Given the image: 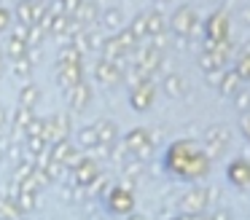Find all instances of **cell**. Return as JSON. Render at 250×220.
<instances>
[{"label":"cell","instance_id":"cell-1","mask_svg":"<svg viewBox=\"0 0 250 220\" xmlns=\"http://www.w3.org/2000/svg\"><path fill=\"white\" fill-rule=\"evenodd\" d=\"M105 207H108L110 215L126 218V215H132V209H135V196H132L124 185H116L105 193Z\"/></svg>","mask_w":250,"mask_h":220},{"label":"cell","instance_id":"cell-2","mask_svg":"<svg viewBox=\"0 0 250 220\" xmlns=\"http://www.w3.org/2000/svg\"><path fill=\"white\" fill-rule=\"evenodd\" d=\"M33 118H35V110L22 107V105L14 107L11 118H8V132H11V140H22V142H24V137H27V126H30Z\"/></svg>","mask_w":250,"mask_h":220},{"label":"cell","instance_id":"cell-3","mask_svg":"<svg viewBox=\"0 0 250 220\" xmlns=\"http://www.w3.org/2000/svg\"><path fill=\"white\" fill-rule=\"evenodd\" d=\"M43 137L51 142H57V140H67L70 137V118L65 116V113H54V116L46 118V132Z\"/></svg>","mask_w":250,"mask_h":220},{"label":"cell","instance_id":"cell-4","mask_svg":"<svg viewBox=\"0 0 250 220\" xmlns=\"http://www.w3.org/2000/svg\"><path fill=\"white\" fill-rule=\"evenodd\" d=\"M83 67L81 64H57V83H60V89L70 91L73 86H78L83 80Z\"/></svg>","mask_w":250,"mask_h":220},{"label":"cell","instance_id":"cell-5","mask_svg":"<svg viewBox=\"0 0 250 220\" xmlns=\"http://www.w3.org/2000/svg\"><path fill=\"white\" fill-rule=\"evenodd\" d=\"M89 100H92V89H89V83H83V80L67 91V105H70V110H76V113H81L83 107L89 105Z\"/></svg>","mask_w":250,"mask_h":220},{"label":"cell","instance_id":"cell-6","mask_svg":"<svg viewBox=\"0 0 250 220\" xmlns=\"http://www.w3.org/2000/svg\"><path fill=\"white\" fill-rule=\"evenodd\" d=\"M97 175H100L97 164H94L92 159H83L81 164L73 169V182H76V185H81V188H89V182H92Z\"/></svg>","mask_w":250,"mask_h":220},{"label":"cell","instance_id":"cell-7","mask_svg":"<svg viewBox=\"0 0 250 220\" xmlns=\"http://www.w3.org/2000/svg\"><path fill=\"white\" fill-rule=\"evenodd\" d=\"M38 100H41V86L33 83V80H27V83L19 89V105H22V107H30V110H35Z\"/></svg>","mask_w":250,"mask_h":220},{"label":"cell","instance_id":"cell-8","mask_svg":"<svg viewBox=\"0 0 250 220\" xmlns=\"http://www.w3.org/2000/svg\"><path fill=\"white\" fill-rule=\"evenodd\" d=\"M76 142H78V148H83V150H94V148H100L97 123H94V126H83V129H78Z\"/></svg>","mask_w":250,"mask_h":220},{"label":"cell","instance_id":"cell-9","mask_svg":"<svg viewBox=\"0 0 250 220\" xmlns=\"http://www.w3.org/2000/svg\"><path fill=\"white\" fill-rule=\"evenodd\" d=\"M38 169L43 172L46 182H60V180H62V175H65V172H67L62 161H51V159L41 161V164H38Z\"/></svg>","mask_w":250,"mask_h":220},{"label":"cell","instance_id":"cell-10","mask_svg":"<svg viewBox=\"0 0 250 220\" xmlns=\"http://www.w3.org/2000/svg\"><path fill=\"white\" fill-rule=\"evenodd\" d=\"M35 172H38V161L27 156V159H22L19 164H14V177H11V180L24 182V180H30V177H33Z\"/></svg>","mask_w":250,"mask_h":220},{"label":"cell","instance_id":"cell-11","mask_svg":"<svg viewBox=\"0 0 250 220\" xmlns=\"http://www.w3.org/2000/svg\"><path fill=\"white\" fill-rule=\"evenodd\" d=\"M22 218H24V212L19 209V204L0 193V220H22Z\"/></svg>","mask_w":250,"mask_h":220},{"label":"cell","instance_id":"cell-12","mask_svg":"<svg viewBox=\"0 0 250 220\" xmlns=\"http://www.w3.org/2000/svg\"><path fill=\"white\" fill-rule=\"evenodd\" d=\"M33 67H35V59L30 57V51L19 59H11V73L17 75V78H27V75L33 73Z\"/></svg>","mask_w":250,"mask_h":220},{"label":"cell","instance_id":"cell-13","mask_svg":"<svg viewBox=\"0 0 250 220\" xmlns=\"http://www.w3.org/2000/svg\"><path fill=\"white\" fill-rule=\"evenodd\" d=\"M30 48H27V40H22V38H14V35H8L6 38V54L11 59H19V57H24Z\"/></svg>","mask_w":250,"mask_h":220},{"label":"cell","instance_id":"cell-14","mask_svg":"<svg viewBox=\"0 0 250 220\" xmlns=\"http://www.w3.org/2000/svg\"><path fill=\"white\" fill-rule=\"evenodd\" d=\"M3 156H6L8 161H14V164H19V161L24 159V142L22 140H8L6 148H3Z\"/></svg>","mask_w":250,"mask_h":220},{"label":"cell","instance_id":"cell-15","mask_svg":"<svg viewBox=\"0 0 250 220\" xmlns=\"http://www.w3.org/2000/svg\"><path fill=\"white\" fill-rule=\"evenodd\" d=\"M43 40H46V30L41 24H33L27 30V48L30 51H38V48L43 46Z\"/></svg>","mask_w":250,"mask_h":220},{"label":"cell","instance_id":"cell-16","mask_svg":"<svg viewBox=\"0 0 250 220\" xmlns=\"http://www.w3.org/2000/svg\"><path fill=\"white\" fill-rule=\"evenodd\" d=\"M17 204H19V209H22L24 215H27V212H35V209H38V193L22 191V193L17 196Z\"/></svg>","mask_w":250,"mask_h":220},{"label":"cell","instance_id":"cell-17","mask_svg":"<svg viewBox=\"0 0 250 220\" xmlns=\"http://www.w3.org/2000/svg\"><path fill=\"white\" fill-rule=\"evenodd\" d=\"M97 137H100V145H110L116 140V126L108 121H100L97 123Z\"/></svg>","mask_w":250,"mask_h":220},{"label":"cell","instance_id":"cell-18","mask_svg":"<svg viewBox=\"0 0 250 220\" xmlns=\"http://www.w3.org/2000/svg\"><path fill=\"white\" fill-rule=\"evenodd\" d=\"M57 64H81V51L73 48V46L62 48L60 57H57Z\"/></svg>","mask_w":250,"mask_h":220},{"label":"cell","instance_id":"cell-19","mask_svg":"<svg viewBox=\"0 0 250 220\" xmlns=\"http://www.w3.org/2000/svg\"><path fill=\"white\" fill-rule=\"evenodd\" d=\"M94 73H97V78L103 80V83H110V80L116 78V67H113V64H108V59H103V62H97V67H94Z\"/></svg>","mask_w":250,"mask_h":220},{"label":"cell","instance_id":"cell-20","mask_svg":"<svg viewBox=\"0 0 250 220\" xmlns=\"http://www.w3.org/2000/svg\"><path fill=\"white\" fill-rule=\"evenodd\" d=\"M132 105H135L137 110H146V107L151 105V89H148V86L137 89L135 94H132Z\"/></svg>","mask_w":250,"mask_h":220},{"label":"cell","instance_id":"cell-21","mask_svg":"<svg viewBox=\"0 0 250 220\" xmlns=\"http://www.w3.org/2000/svg\"><path fill=\"white\" fill-rule=\"evenodd\" d=\"M43 132H46V118L35 116L33 121H30V126H27V137H43Z\"/></svg>","mask_w":250,"mask_h":220},{"label":"cell","instance_id":"cell-22","mask_svg":"<svg viewBox=\"0 0 250 220\" xmlns=\"http://www.w3.org/2000/svg\"><path fill=\"white\" fill-rule=\"evenodd\" d=\"M14 24V11L6 8V5H0V32H8Z\"/></svg>","mask_w":250,"mask_h":220},{"label":"cell","instance_id":"cell-23","mask_svg":"<svg viewBox=\"0 0 250 220\" xmlns=\"http://www.w3.org/2000/svg\"><path fill=\"white\" fill-rule=\"evenodd\" d=\"M62 3H65V8H67V14H73V11L78 8V5H81V0H62Z\"/></svg>","mask_w":250,"mask_h":220},{"label":"cell","instance_id":"cell-24","mask_svg":"<svg viewBox=\"0 0 250 220\" xmlns=\"http://www.w3.org/2000/svg\"><path fill=\"white\" fill-rule=\"evenodd\" d=\"M6 126H8V113L0 107V134H3V129H6Z\"/></svg>","mask_w":250,"mask_h":220},{"label":"cell","instance_id":"cell-25","mask_svg":"<svg viewBox=\"0 0 250 220\" xmlns=\"http://www.w3.org/2000/svg\"><path fill=\"white\" fill-rule=\"evenodd\" d=\"M126 220H140V218H137V215H132V218H129V215H126Z\"/></svg>","mask_w":250,"mask_h":220}]
</instances>
